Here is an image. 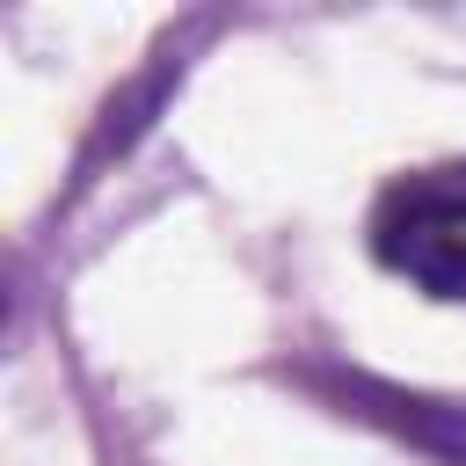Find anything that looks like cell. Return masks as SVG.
<instances>
[{
	"instance_id": "7a4b0ae2",
	"label": "cell",
	"mask_w": 466,
	"mask_h": 466,
	"mask_svg": "<svg viewBox=\"0 0 466 466\" xmlns=\"http://www.w3.org/2000/svg\"><path fill=\"white\" fill-rule=\"evenodd\" d=\"M299 379L320 386L342 415L379 422V430H393V437H408V444H422V451L466 466V408H444V400H422V393L379 386V379H364V371H320V364H313V371H299Z\"/></svg>"
},
{
	"instance_id": "6da1fadb",
	"label": "cell",
	"mask_w": 466,
	"mask_h": 466,
	"mask_svg": "<svg viewBox=\"0 0 466 466\" xmlns=\"http://www.w3.org/2000/svg\"><path fill=\"white\" fill-rule=\"evenodd\" d=\"M371 255L430 299H466V160L386 182L371 204Z\"/></svg>"
}]
</instances>
